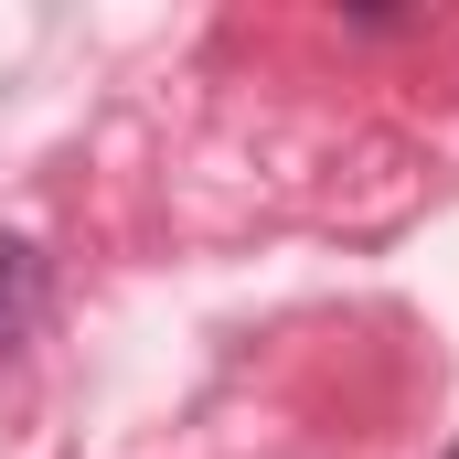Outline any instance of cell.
Masks as SVG:
<instances>
[{"label": "cell", "instance_id": "6da1fadb", "mask_svg": "<svg viewBox=\"0 0 459 459\" xmlns=\"http://www.w3.org/2000/svg\"><path fill=\"white\" fill-rule=\"evenodd\" d=\"M32 289H43V267H32V246H0V342L22 332V310H32Z\"/></svg>", "mask_w": 459, "mask_h": 459}, {"label": "cell", "instance_id": "7a4b0ae2", "mask_svg": "<svg viewBox=\"0 0 459 459\" xmlns=\"http://www.w3.org/2000/svg\"><path fill=\"white\" fill-rule=\"evenodd\" d=\"M438 459H459V449H438Z\"/></svg>", "mask_w": 459, "mask_h": 459}]
</instances>
